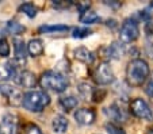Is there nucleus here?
<instances>
[{"label": "nucleus", "instance_id": "obj_29", "mask_svg": "<svg viewBox=\"0 0 153 134\" xmlns=\"http://www.w3.org/2000/svg\"><path fill=\"white\" fill-rule=\"evenodd\" d=\"M72 4H73L72 1H64V0H57V1H53L52 6L54 7V8L61 10V8H68V7H71Z\"/></svg>", "mask_w": 153, "mask_h": 134}, {"label": "nucleus", "instance_id": "obj_14", "mask_svg": "<svg viewBox=\"0 0 153 134\" xmlns=\"http://www.w3.org/2000/svg\"><path fill=\"white\" fill-rule=\"evenodd\" d=\"M125 53H126L125 44H122L121 41H115L106 47V56L110 60H119L122 56H125Z\"/></svg>", "mask_w": 153, "mask_h": 134}, {"label": "nucleus", "instance_id": "obj_24", "mask_svg": "<svg viewBox=\"0 0 153 134\" xmlns=\"http://www.w3.org/2000/svg\"><path fill=\"white\" fill-rule=\"evenodd\" d=\"M91 34H92V30L90 27H75L72 30V37L76 39H83V38H87Z\"/></svg>", "mask_w": 153, "mask_h": 134}, {"label": "nucleus", "instance_id": "obj_8", "mask_svg": "<svg viewBox=\"0 0 153 134\" xmlns=\"http://www.w3.org/2000/svg\"><path fill=\"white\" fill-rule=\"evenodd\" d=\"M73 118L76 119V122L81 126H90L95 122L96 119V113L92 108H79L75 111Z\"/></svg>", "mask_w": 153, "mask_h": 134}, {"label": "nucleus", "instance_id": "obj_32", "mask_svg": "<svg viewBox=\"0 0 153 134\" xmlns=\"http://www.w3.org/2000/svg\"><path fill=\"white\" fill-rule=\"evenodd\" d=\"M145 31H146V35H152L153 34V23L152 22L145 23Z\"/></svg>", "mask_w": 153, "mask_h": 134}, {"label": "nucleus", "instance_id": "obj_18", "mask_svg": "<svg viewBox=\"0 0 153 134\" xmlns=\"http://www.w3.org/2000/svg\"><path fill=\"white\" fill-rule=\"evenodd\" d=\"M60 106L64 108L65 111H71V110H75L79 104V99L73 95H68V96H61L60 100H58Z\"/></svg>", "mask_w": 153, "mask_h": 134}, {"label": "nucleus", "instance_id": "obj_28", "mask_svg": "<svg viewBox=\"0 0 153 134\" xmlns=\"http://www.w3.org/2000/svg\"><path fill=\"white\" fill-rule=\"evenodd\" d=\"M137 16H138L140 21H144L145 23L152 22V12H149V10H148V8L138 11V12H137Z\"/></svg>", "mask_w": 153, "mask_h": 134}, {"label": "nucleus", "instance_id": "obj_6", "mask_svg": "<svg viewBox=\"0 0 153 134\" xmlns=\"http://www.w3.org/2000/svg\"><path fill=\"white\" fill-rule=\"evenodd\" d=\"M130 113L133 114L134 117L140 118V119L148 121V122H152L153 121L152 108L141 98H136V99L131 100V103H130Z\"/></svg>", "mask_w": 153, "mask_h": 134}, {"label": "nucleus", "instance_id": "obj_12", "mask_svg": "<svg viewBox=\"0 0 153 134\" xmlns=\"http://www.w3.org/2000/svg\"><path fill=\"white\" fill-rule=\"evenodd\" d=\"M14 53H15V61L19 64H25L26 62V57H27V45L25 44L23 39L20 38H14Z\"/></svg>", "mask_w": 153, "mask_h": 134}, {"label": "nucleus", "instance_id": "obj_31", "mask_svg": "<svg viewBox=\"0 0 153 134\" xmlns=\"http://www.w3.org/2000/svg\"><path fill=\"white\" fill-rule=\"evenodd\" d=\"M104 4H106V6H108V7H111V8H119V7H121V3H119V1H108V0H104L103 1Z\"/></svg>", "mask_w": 153, "mask_h": 134}, {"label": "nucleus", "instance_id": "obj_17", "mask_svg": "<svg viewBox=\"0 0 153 134\" xmlns=\"http://www.w3.org/2000/svg\"><path fill=\"white\" fill-rule=\"evenodd\" d=\"M43 49H45L43 47V42L39 38H33V39L29 41V44H27V52H29V54L31 57L41 56L43 53Z\"/></svg>", "mask_w": 153, "mask_h": 134}, {"label": "nucleus", "instance_id": "obj_34", "mask_svg": "<svg viewBox=\"0 0 153 134\" xmlns=\"http://www.w3.org/2000/svg\"><path fill=\"white\" fill-rule=\"evenodd\" d=\"M150 7H153V1H150Z\"/></svg>", "mask_w": 153, "mask_h": 134}, {"label": "nucleus", "instance_id": "obj_26", "mask_svg": "<svg viewBox=\"0 0 153 134\" xmlns=\"http://www.w3.org/2000/svg\"><path fill=\"white\" fill-rule=\"evenodd\" d=\"M10 45L6 38H0V57H8L10 56Z\"/></svg>", "mask_w": 153, "mask_h": 134}, {"label": "nucleus", "instance_id": "obj_9", "mask_svg": "<svg viewBox=\"0 0 153 134\" xmlns=\"http://www.w3.org/2000/svg\"><path fill=\"white\" fill-rule=\"evenodd\" d=\"M0 92L3 93L6 98H8V100L12 104H22V99H23V95L20 93V91L18 90L15 85H11L8 83H4V84H0Z\"/></svg>", "mask_w": 153, "mask_h": 134}, {"label": "nucleus", "instance_id": "obj_27", "mask_svg": "<svg viewBox=\"0 0 153 134\" xmlns=\"http://www.w3.org/2000/svg\"><path fill=\"white\" fill-rule=\"evenodd\" d=\"M23 134H43V133L35 123H27L23 129Z\"/></svg>", "mask_w": 153, "mask_h": 134}, {"label": "nucleus", "instance_id": "obj_33", "mask_svg": "<svg viewBox=\"0 0 153 134\" xmlns=\"http://www.w3.org/2000/svg\"><path fill=\"white\" fill-rule=\"evenodd\" d=\"M148 134H153V129H150V130L148 131Z\"/></svg>", "mask_w": 153, "mask_h": 134}, {"label": "nucleus", "instance_id": "obj_4", "mask_svg": "<svg viewBox=\"0 0 153 134\" xmlns=\"http://www.w3.org/2000/svg\"><path fill=\"white\" fill-rule=\"evenodd\" d=\"M140 37V27L138 22L133 18H127L125 19L123 23L121 24L119 29V41L122 44H131L137 41Z\"/></svg>", "mask_w": 153, "mask_h": 134}, {"label": "nucleus", "instance_id": "obj_13", "mask_svg": "<svg viewBox=\"0 0 153 134\" xmlns=\"http://www.w3.org/2000/svg\"><path fill=\"white\" fill-rule=\"evenodd\" d=\"M104 114L113 121V123H117V125H118L119 122H125V121H126L125 111L122 110L117 103H113L111 106H108L107 108H104Z\"/></svg>", "mask_w": 153, "mask_h": 134}, {"label": "nucleus", "instance_id": "obj_30", "mask_svg": "<svg viewBox=\"0 0 153 134\" xmlns=\"http://www.w3.org/2000/svg\"><path fill=\"white\" fill-rule=\"evenodd\" d=\"M144 91H145V93H146L148 96L153 98V79H152V80H149V81H148L146 84H145Z\"/></svg>", "mask_w": 153, "mask_h": 134}, {"label": "nucleus", "instance_id": "obj_15", "mask_svg": "<svg viewBox=\"0 0 153 134\" xmlns=\"http://www.w3.org/2000/svg\"><path fill=\"white\" fill-rule=\"evenodd\" d=\"M73 56H75V58L77 60V61L84 62V64H92L94 60H95V54L84 46H80V47H77V49H75Z\"/></svg>", "mask_w": 153, "mask_h": 134}, {"label": "nucleus", "instance_id": "obj_10", "mask_svg": "<svg viewBox=\"0 0 153 134\" xmlns=\"http://www.w3.org/2000/svg\"><path fill=\"white\" fill-rule=\"evenodd\" d=\"M18 67L15 62L12 61H7L0 64V84H4L8 80L15 79L18 75Z\"/></svg>", "mask_w": 153, "mask_h": 134}, {"label": "nucleus", "instance_id": "obj_2", "mask_svg": "<svg viewBox=\"0 0 153 134\" xmlns=\"http://www.w3.org/2000/svg\"><path fill=\"white\" fill-rule=\"evenodd\" d=\"M39 84L45 90L53 91V92L61 93L68 88L69 81L65 77V75L57 70H46L39 77Z\"/></svg>", "mask_w": 153, "mask_h": 134}, {"label": "nucleus", "instance_id": "obj_5", "mask_svg": "<svg viewBox=\"0 0 153 134\" xmlns=\"http://www.w3.org/2000/svg\"><path fill=\"white\" fill-rule=\"evenodd\" d=\"M94 80L99 85H110L115 80V75L111 68L110 62L103 61L95 68L94 70Z\"/></svg>", "mask_w": 153, "mask_h": 134}, {"label": "nucleus", "instance_id": "obj_7", "mask_svg": "<svg viewBox=\"0 0 153 134\" xmlns=\"http://www.w3.org/2000/svg\"><path fill=\"white\" fill-rule=\"evenodd\" d=\"M14 80L18 85H20V87H23V88H35V85L38 83L35 73L27 69L19 70Z\"/></svg>", "mask_w": 153, "mask_h": 134}, {"label": "nucleus", "instance_id": "obj_19", "mask_svg": "<svg viewBox=\"0 0 153 134\" xmlns=\"http://www.w3.org/2000/svg\"><path fill=\"white\" fill-rule=\"evenodd\" d=\"M79 95L83 98L84 100H91L94 99V93H95V88H92L88 83H80L77 85Z\"/></svg>", "mask_w": 153, "mask_h": 134}, {"label": "nucleus", "instance_id": "obj_11", "mask_svg": "<svg viewBox=\"0 0 153 134\" xmlns=\"http://www.w3.org/2000/svg\"><path fill=\"white\" fill-rule=\"evenodd\" d=\"M16 131V117L14 114H4L0 122V134H15Z\"/></svg>", "mask_w": 153, "mask_h": 134}, {"label": "nucleus", "instance_id": "obj_3", "mask_svg": "<svg viewBox=\"0 0 153 134\" xmlns=\"http://www.w3.org/2000/svg\"><path fill=\"white\" fill-rule=\"evenodd\" d=\"M50 103L49 93L45 91H29L23 93L22 106L31 113H41Z\"/></svg>", "mask_w": 153, "mask_h": 134}, {"label": "nucleus", "instance_id": "obj_20", "mask_svg": "<svg viewBox=\"0 0 153 134\" xmlns=\"http://www.w3.org/2000/svg\"><path fill=\"white\" fill-rule=\"evenodd\" d=\"M4 31L8 33V34H11V35H16V34H22V33L26 31V27H25L23 24H20L19 22H16V21H10L8 23H7Z\"/></svg>", "mask_w": 153, "mask_h": 134}, {"label": "nucleus", "instance_id": "obj_22", "mask_svg": "<svg viewBox=\"0 0 153 134\" xmlns=\"http://www.w3.org/2000/svg\"><path fill=\"white\" fill-rule=\"evenodd\" d=\"M100 21V18H99V15L96 14V12L91 11V10H88V11H85L84 14L80 15V22L84 24H92V23H96V22Z\"/></svg>", "mask_w": 153, "mask_h": 134}, {"label": "nucleus", "instance_id": "obj_1", "mask_svg": "<svg viewBox=\"0 0 153 134\" xmlns=\"http://www.w3.org/2000/svg\"><path fill=\"white\" fill-rule=\"evenodd\" d=\"M149 65L142 58H134L127 64L126 68V80L131 87H141L149 77Z\"/></svg>", "mask_w": 153, "mask_h": 134}, {"label": "nucleus", "instance_id": "obj_21", "mask_svg": "<svg viewBox=\"0 0 153 134\" xmlns=\"http://www.w3.org/2000/svg\"><path fill=\"white\" fill-rule=\"evenodd\" d=\"M69 27L67 24H43L38 29L39 33H62L68 31Z\"/></svg>", "mask_w": 153, "mask_h": 134}, {"label": "nucleus", "instance_id": "obj_25", "mask_svg": "<svg viewBox=\"0 0 153 134\" xmlns=\"http://www.w3.org/2000/svg\"><path fill=\"white\" fill-rule=\"evenodd\" d=\"M106 131H107V134H126L123 127H121L119 125L113 123V122H108L106 125Z\"/></svg>", "mask_w": 153, "mask_h": 134}, {"label": "nucleus", "instance_id": "obj_23", "mask_svg": "<svg viewBox=\"0 0 153 134\" xmlns=\"http://www.w3.org/2000/svg\"><path fill=\"white\" fill-rule=\"evenodd\" d=\"M18 10H19L20 12H23L25 15H27L29 18H31V19L37 16V12H38L37 7H35L33 3H23V4H20Z\"/></svg>", "mask_w": 153, "mask_h": 134}, {"label": "nucleus", "instance_id": "obj_16", "mask_svg": "<svg viewBox=\"0 0 153 134\" xmlns=\"http://www.w3.org/2000/svg\"><path fill=\"white\" fill-rule=\"evenodd\" d=\"M68 126H69V122H68V119L64 115H61V114H58V115H56L54 118H53L52 121V127H53V131L57 134H62L67 131Z\"/></svg>", "mask_w": 153, "mask_h": 134}]
</instances>
